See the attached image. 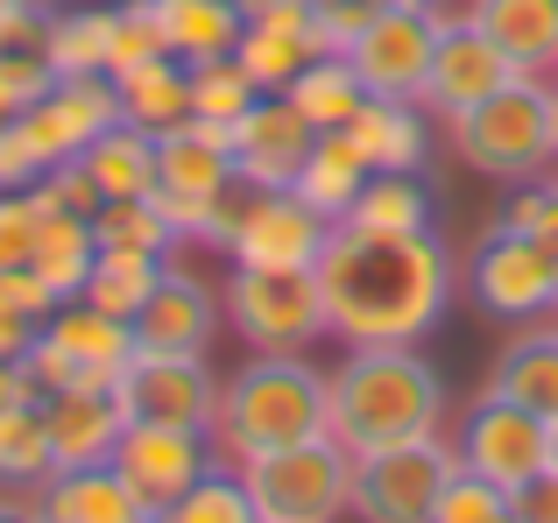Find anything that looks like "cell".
<instances>
[{"mask_svg":"<svg viewBox=\"0 0 558 523\" xmlns=\"http://www.w3.org/2000/svg\"><path fill=\"white\" fill-rule=\"evenodd\" d=\"M318 290H326V326L347 346H424L452 312L460 262L452 248L417 227V234H368V227H332L318 255Z\"/></svg>","mask_w":558,"mask_h":523,"instance_id":"obj_1","label":"cell"},{"mask_svg":"<svg viewBox=\"0 0 558 523\" xmlns=\"http://www.w3.org/2000/svg\"><path fill=\"white\" fill-rule=\"evenodd\" d=\"M332 382V417L326 431L347 453H381V446H403L438 431L446 417V382L417 346H347V361L326 375Z\"/></svg>","mask_w":558,"mask_h":523,"instance_id":"obj_2","label":"cell"},{"mask_svg":"<svg viewBox=\"0 0 558 523\" xmlns=\"http://www.w3.org/2000/svg\"><path fill=\"white\" fill-rule=\"evenodd\" d=\"M332 417V382L312 368L304 354H255L247 368L219 375V417H213V446L241 467L255 453L276 446L318 439Z\"/></svg>","mask_w":558,"mask_h":523,"instance_id":"obj_3","label":"cell"},{"mask_svg":"<svg viewBox=\"0 0 558 523\" xmlns=\"http://www.w3.org/2000/svg\"><path fill=\"white\" fill-rule=\"evenodd\" d=\"M233 127L219 121H178L156 135V206L178 227V241H213L227 248L233 234Z\"/></svg>","mask_w":558,"mask_h":523,"instance_id":"obj_4","label":"cell"},{"mask_svg":"<svg viewBox=\"0 0 558 523\" xmlns=\"http://www.w3.org/2000/svg\"><path fill=\"white\" fill-rule=\"evenodd\" d=\"M452 149L488 178H537L545 163H558V85H545L537 71L509 78L495 99L452 121Z\"/></svg>","mask_w":558,"mask_h":523,"instance_id":"obj_5","label":"cell"},{"mask_svg":"<svg viewBox=\"0 0 558 523\" xmlns=\"http://www.w3.org/2000/svg\"><path fill=\"white\" fill-rule=\"evenodd\" d=\"M241 482L255 496L262 523H340V516H354V453L332 431L241 460Z\"/></svg>","mask_w":558,"mask_h":523,"instance_id":"obj_6","label":"cell"},{"mask_svg":"<svg viewBox=\"0 0 558 523\" xmlns=\"http://www.w3.org/2000/svg\"><path fill=\"white\" fill-rule=\"evenodd\" d=\"M135 326L85 297H64L50 318L36 326V346H28V368H36L43 397L50 389H113L121 368L135 361Z\"/></svg>","mask_w":558,"mask_h":523,"instance_id":"obj_7","label":"cell"},{"mask_svg":"<svg viewBox=\"0 0 558 523\" xmlns=\"http://www.w3.org/2000/svg\"><path fill=\"white\" fill-rule=\"evenodd\" d=\"M452 474H460V446L438 439V431L361 453L354 460V516L361 523H432Z\"/></svg>","mask_w":558,"mask_h":523,"instance_id":"obj_8","label":"cell"},{"mask_svg":"<svg viewBox=\"0 0 558 523\" xmlns=\"http://www.w3.org/2000/svg\"><path fill=\"white\" fill-rule=\"evenodd\" d=\"M227 318L255 354H304L312 340L332 332L318 269H233Z\"/></svg>","mask_w":558,"mask_h":523,"instance_id":"obj_9","label":"cell"},{"mask_svg":"<svg viewBox=\"0 0 558 523\" xmlns=\"http://www.w3.org/2000/svg\"><path fill=\"white\" fill-rule=\"evenodd\" d=\"M466 297L502 326H531V318L558 312V269L537 248V234H517V227L495 220L466 255Z\"/></svg>","mask_w":558,"mask_h":523,"instance_id":"obj_10","label":"cell"},{"mask_svg":"<svg viewBox=\"0 0 558 523\" xmlns=\"http://www.w3.org/2000/svg\"><path fill=\"white\" fill-rule=\"evenodd\" d=\"M460 467L481 474V482L495 488H523L531 474H545L558 460V425H545L537 411H523V403L495 397V389H481V403L460 417Z\"/></svg>","mask_w":558,"mask_h":523,"instance_id":"obj_11","label":"cell"},{"mask_svg":"<svg viewBox=\"0 0 558 523\" xmlns=\"http://www.w3.org/2000/svg\"><path fill=\"white\" fill-rule=\"evenodd\" d=\"M438 28H446V14H438V8H417V0L368 14L361 42L347 50V64L361 71L368 99H410V107H424V78H432Z\"/></svg>","mask_w":558,"mask_h":523,"instance_id":"obj_12","label":"cell"},{"mask_svg":"<svg viewBox=\"0 0 558 523\" xmlns=\"http://www.w3.org/2000/svg\"><path fill=\"white\" fill-rule=\"evenodd\" d=\"M128 425H191L213 431L219 417V375L205 368V354H156V346H135V361L113 382Z\"/></svg>","mask_w":558,"mask_h":523,"instance_id":"obj_13","label":"cell"},{"mask_svg":"<svg viewBox=\"0 0 558 523\" xmlns=\"http://www.w3.org/2000/svg\"><path fill=\"white\" fill-rule=\"evenodd\" d=\"M332 241V220H318L298 192H247L233 206L227 255L233 269H318Z\"/></svg>","mask_w":558,"mask_h":523,"instance_id":"obj_14","label":"cell"},{"mask_svg":"<svg viewBox=\"0 0 558 523\" xmlns=\"http://www.w3.org/2000/svg\"><path fill=\"white\" fill-rule=\"evenodd\" d=\"M312 142H318V127L304 121L283 93H262L255 107L233 121V178H241L247 192H290V178H298V163L312 156Z\"/></svg>","mask_w":558,"mask_h":523,"instance_id":"obj_15","label":"cell"},{"mask_svg":"<svg viewBox=\"0 0 558 523\" xmlns=\"http://www.w3.org/2000/svg\"><path fill=\"white\" fill-rule=\"evenodd\" d=\"M509 78H523L517 64H509L502 50H495L488 36H481L474 22H452L446 14V28H438V50H432V78H424V107H438L446 113V127L460 121V113H474L481 99H495Z\"/></svg>","mask_w":558,"mask_h":523,"instance_id":"obj_16","label":"cell"},{"mask_svg":"<svg viewBox=\"0 0 558 523\" xmlns=\"http://www.w3.org/2000/svg\"><path fill=\"white\" fill-rule=\"evenodd\" d=\"M213 453H219L213 431H191V425H128L113 467L142 488V502H149V510H170V502H178L205 467H219Z\"/></svg>","mask_w":558,"mask_h":523,"instance_id":"obj_17","label":"cell"},{"mask_svg":"<svg viewBox=\"0 0 558 523\" xmlns=\"http://www.w3.org/2000/svg\"><path fill=\"white\" fill-rule=\"evenodd\" d=\"M22 121H28V135L43 142L50 163H71V156H85L113 121H121V93H113L107 71H99V78H57L50 99L28 107Z\"/></svg>","mask_w":558,"mask_h":523,"instance_id":"obj_18","label":"cell"},{"mask_svg":"<svg viewBox=\"0 0 558 523\" xmlns=\"http://www.w3.org/2000/svg\"><path fill=\"white\" fill-rule=\"evenodd\" d=\"M43 425H50L57 474L64 467H107V460L121 453L128 411H121L113 389H50V397H43Z\"/></svg>","mask_w":558,"mask_h":523,"instance_id":"obj_19","label":"cell"},{"mask_svg":"<svg viewBox=\"0 0 558 523\" xmlns=\"http://www.w3.org/2000/svg\"><path fill=\"white\" fill-rule=\"evenodd\" d=\"M219 318H227V297L198 283L184 269H163V283L149 290V304L135 312V340L156 346V354H205L219 340Z\"/></svg>","mask_w":558,"mask_h":523,"instance_id":"obj_20","label":"cell"},{"mask_svg":"<svg viewBox=\"0 0 558 523\" xmlns=\"http://www.w3.org/2000/svg\"><path fill=\"white\" fill-rule=\"evenodd\" d=\"M43 516L50 523H156V510L142 502V488L128 482L121 467H64L36 488Z\"/></svg>","mask_w":558,"mask_h":523,"instance_id":"obj_21","label":"cell"},{"mask_svg":"<svg viewBox=\"0 0 558 523\" xmlns=\"http://www.w3.org/2000/svg\"><path fill=\"white\" fill-rule=\"evenodd\" d=\"M466 22L517 71H558V0H466Z\"/></svg>","mask_w":558,"mask_h":523,"instance_id":"obj_22","label":"cell"},{"mask_svg":"<svg viewBox=\"0 0 558 523\" xmlns=\"http://www.w3.org/2000/svg\"><path fill=\"white\" fill-rule=\"evenodd\" d=\"M233 57H241V71L262 85V93H283V85L318 57L312 0H304V8H283V14H255V22L241 28V42H233Z\"/></svg>","mask_w":558,"mask_h":523,"instance_id":"obj_23","label":"cell"},{"mask_svg":"<svg viewBox=\"0 0 558 523\" xmlns=\"http://www.w3.org/2000/svg\"><path fill=\"white\" fill-rule=\"evenodd\" d=\"M347 142L361 149L368 170H424L432 163V127L410 99H361V113L347 121Z\"/></svg>","mask_w":558,"mask_h":523,"instance_id":"obj_24","label":"cell"},{"mask_svg":"<svg viewBox=\"0 0 558 523\" xmlns=\"http://www.w3.org/2000/svg\"><path fill=\"white\" fill-rule=\"evenodd\" d=\"M156 22V36H163L170 57H184V64H205V57H227L233 42H241L247 14L241 0H142Z\"/></svg>","mask_w":558,"mask_h":523,"instance_id":"obj_25","label":"cell"},{"mask_svg":"<svg viewBox=\"0 0 558 523\" xmlns=\"http://www.w3.org/2000/svg\"><path fill=\"white\" fill-rule=\"evenodd\" d=\"M368 178H375V170L361 163V149L347 142V127H332V135H318V142H312V156L298 163L290 192H298L304 206L318 212V220L340 227L347 212H354V198H361V184H368Z\"/></svg>","mask_w":558,"mask_h":523,"instance_id":"obj_26","label":"cell"},{"mask_svg":"<svg viewBox=\"0 0 558 523\" xmlns=\"http://www.w3.org/2000/svg\"><path fill=\"white\" fill-rule=\"evenodd\" d=\"M113 93H121V121L142 127V135H170L178 121H191V64L184 57H149V64L121 71Z\"/></svg>","mask_w":558,"mask_h":523,"instance_id":"obj_27","label":"cell"},{"mask_svg":"<svg viewBox=\"0 0 558 523\" xmlns=\"http://www.w3.org/2000/svg\"><path fill=\"white\" fill-rule=\"evenodd\" d=\"M488 389L509 397V403H523V411H537L545 425H558V326L551 332H517V340L502 346V361H495Z\"/></svg>","mask_w":558,"mask_h":523,"instance_id":"obj_28","label":"cell"},{"mask_svg":"<svg viewBox=\"0 0 558 523\" xmlns=\"http://www.w3.org/2000/svg\"><path fill=\"white\" fill-rule=\"evenodd\" d=\"M432 212H438V198H432V184H424V170H375L340 227H368V234H417V227H432Z\"/></svg>","mask_w":558,"mask_h":523,"instance_id":"obj_29","label":"cell"},{"mask_svg":"<svg viewBox=\"0 0 558 523\" xmlns=\"http://www.w3.org/2000/svg\"><path fill=\"white\" fill-rule=\"evenodd\" d=\"M36 206H43V198H36ZM93 255H99L93 220H78V212H50V206H43V227H36V255H28V269H36L43 283L57 290V304H64V297H85Z\"/></svg>","mask_w":558,"mask_h":523,"instance_id":"obj_30","label":"cell"},{"mask_svg":"<svg viewBox=\"0 0 558 523\" xmlns=\"http://www.w3.org/2000/svg\"><path fill=\"white\" fill-rule=\"evenodd\" d=\"M283 99L318 127V135H332V127H347V121L361 113L368 85H361V71L347 64V57H312V64H304L298 78L283 85Z\"/></svg>","mask_w":558,"mask_h":523,"instance_id":"obj_31","label":"cell"},{"mask_svg":"<svg viewBox=\"0 0 558 523\" xmlns=\"http://www.w3.org/2000/svg\"><path fill=\"white\" fill-rule=\"evenodd\" d=\"M170 255H149V248H99L93 255V276H85V304H99V312L128 318L135 326V312L149 304V290L163 283Z\"/></svg>","mask_w":558,"mask_h":523,"instance_id":"obj_32","label":"cell"},{"mask_svg":"<svg viewBox=\"0 0 558 523\" xmlns=\"http://www.w3.org/2000/svg\"><path fill=\"white\" fill-rule=\"evenodd\" d=\"M78 163L93 170V184L107 198H156V135H142L128 121H113Z\"/></svg>","mask_w":558,"mask_h":523,"instance_id":"obj_33","label":"cell"},{"mask_svg":"<svg viewBox=\"0 0 558 523\" xmlns=\"http://www.w3.org/2000/svg\"><path fill=\"white\" fill-rule=\"evenodd\" d=\"M113 57V8H57L50 64L57 78H99Z\"/></svg>","mask_w":558,"mask_h":523,"instance_id":"obj_34","label":"cell"},{"mask_svg":"<svg viewBox=\"0 0 558 523\" xmlns=\"http://www.w3.org/2000/svg\"><path fill=\"white\" fill-rule=\"evenodd\" d=\"M50 474H57V453H50L43 403H14V411H0V482H8V488H43Z\"/></svg>","mask_w":558,"mask_h":523,"instance_id":"obj_35","label":"cell"},{"mask_svg":"<svg viewBox=\"0 0 558 523\" xmlns=\"http://www.w3.org/2000/svg\"><path fill=\"white\" fill-rule=\"evenodd\" d=\"M156 523H262V516H255L241 467H205L170 510H156Z\"/></svg>","mask_w":558,"mask_h":523,"instance_id":"obj_36","label":"cell"},{"mask_svg":"<svg viewBox=\"0 0 558 523\" xmlns=\"http://www.w3.org/2000/svg\"><path fill=\"white\" fill-rule=\"evenodd\" d=\"M262 99V85L241 71V57H205V64H191V121H219V127H233L247 107Z\"/></svg>","mask_w":558,"mask_h":523,"instance_id":"obj_37","label":"cell"},{"mask_svg":"<svg viewBox=\"0 0 558 523\" xmlns=\"http://www.w3.org/2000/svg\"><path fill=\"white\" fill-rule=\"evenodd\" d=\"M93 234H99V248H149V255L178 248V227L163 220L156 198H107L93 212Z\"/></svg>","mask_w":558,"mask_h":523,"instance_id":"obj_38","label":"cell"},{"mask_svg":"<svg viewBox=\"0 0 558 523\" xmlns=\"http://www.w3.org/2000/svg\"><path fill=\"white\" fill-rule=\"evenodd\" d=\"M432 523H517V502H509V488L481 482V474H452V488L438 496Z\"/></svg>","mask_w":558,"mask_h":523,"instance_id":"obj_39","label":"cell"},{"mask_svg":"<svg viewBox=\"0 0 558 523\" xmlns=\"http://www.w3.org/2000/svg\"><path fill=\"white\" fill-rule=\"evenodd\" d=\"M50 85H57V64H50V57H14V50H0V121L43 107V99H50Z\"/></svg>","mask_w":558,"mask_h":523,"instance_id":"obj_40","label":"cell"},{"mask_svg":"<svg viewBox=\"0 0 558 523\" xmlns=\"http://www.w3.org/2000/svg\"><path fill=\"white\" fill-rule=\"evenodd\" d=\"M149 57H170L163 36H156V22H149V8H142V0H121V8H113V57H107V78L149 64Z\"/></svg>","mask_w":558,"mask_h":523,"instance_id":"obj_41","label":"cell"},{"mask_svg":"<svg viewBox=\"0 0 558 523\" xmlns=\"http://www.w3.org/2000/svg\"><path fill=\"white\" fill-rule=\"evenodd\" d=\"M43 170H50V156H43L36 135H28L22 113H14V121H0V192H36Z\"/></svg>","mask_w":558,"mask_h":523,"instance_id":"obj_42","label":"cell"},{"mask_svg":"<svg viewBox=\"0 0 558 523\" xmlns=\"http://www.w3.org/2000/svg\"><path fill=\"white\" fill-rule=\"evenodd\" d=\"M36 198H43L50 212H78V220H93V212L107 206V192L93 184V170H85L78 156H71V163H50V170H43Z\"/></svg>","mask_w":558,"mask_h":523,"instance_id":"obj_43","label":"cell"},{"mask_svg":"<svg viewBox=\"0 0 558 523\" xmlns=\"http://www.w3.org/2000/svg\"><path fill=\"white\" fill-rule=\"evenodd\" d=\"M50 28H57V8H43V0H8V8H0V50L50 57Z\"/></svg>","mask_w":558,"mask_h":523,"instance_id":"obj_44","label":"cell"},{"mask_svg":"<svg viewBox=\"0 0 558 523\" xmlns=\"http://www.w3.org/2000/svg\"><path fill=\"white\" fill-rule=\"evenodd\" d=\"M36 227H43L36 192H0V269L36 255Z\"/></svg>","mask_w":558,"mask_h":523,"instance_id":"obj_45","label":"cell"},{"mask_svg":"<svg viewBox=\"0 0 558 523\" xmlns=\"http://www.w3.org/2000/svg\"><path fill=\"white\" fill-rule=\"evenodd\" d=\"M368 28V8L361 0H312V36H318V57H347Z\"/></svg>","mask_w":558,"mask_h":523,"instance_id":"obj_46","label":"cell"},{"mask_svg":"<svg viewBox=\"0 0 558 523\" xmlns=\"http://www.w3.org/2000/svg\"><path fill=\"white\" fill-rule=\"evenodd\" d=\"M0 312H14V318H28V326H43V318L57 312V290L43 283L28 262H14V269H0Z\"/></svg>","mask_w":558,"mask_h":523,"instance_id":"obj_47","label":"cell"},{"mask_svg":"<svg viewBox=\"0 0 558 523\" xmlns=\"http://www.w3.org/2000/svg\"><path fill=\"white\" fill-rule=\"evenodd\" d=\"M509 502H517V523H558V460L523 488H509Z\"/></svg>","mask_w":558,"mask_h":523,"instance_id":"obj_48","label":"cell"},{"mask_svg":"<svg viewBox=\"0 0 558 523\" xmlns=\"http://www.w3.org/2000/svg\"><path fill=\"white\" fill-rule=\"evenodd\" d=\"M14 403H43V382H36V368H28V354L0 361V411H14Z\"/></svg>","mask_w":558,"mask_h":523,"instance_id":"obj_49","label":"cell"},{"mask_svg":"<svg viewBox=\"0 0 558 523\" xmlns=\"http://www.w3.org/2000/svg\"><path fill=\"white\" fill-rule=\"evenodd\" d=\"M537 212H545V184H531V178H523V192L509 198V206L495 212V220H502V227H517V234H531V227H537Z\"/></svg>","mask_w":558,"mask_h":523,"instance_id":"obj_50","label":"cell"},{"mask_svg":"<svg viewBox=\"0 0 558 523\" xmlns=\"http://www.w3.org/2000/svg\"><path fill=\"white\" fill-rule=\"evenodd\" d=\"M28 346H36V326L14 318V312H0V361H22Z\"/></svg>","mask_w":558,"mask_h":523,"instance_id":"obj_51","label":"cell"},{"mask_svg":"<svg viewBox=\"0 0 558 523\" xmlns=\"http://www.w3.org/2000/svg\"><path fill=\"white\" fill-rule=\"evenodd\" d=\"M531 234H537V248H545V255H551V269H558V184H545V212H537Z\"/></svg>","mask_w":558,"mask_h":523,"instance_id":"obj_52","label":"cell"},{"mask_svg":"<svg viewBox=\"0 0 558 523\" xmlns=\"http://www.w3.org/2000/svg\"><path fill=\"white\" fill-rule=\"evenodd\" d=\"M0 523H50V516H43V496H36V488H22V502L0 496Z\"/></svg>","mask_w":558,"mask_h":523,"instance_id":"obj_53","label":"cell"},{"mask_svg":"<svg viewBox=\"0 0 558 523\" xmlns=\"http://www.w3.org/2000/svg\"><path fill=\"white\" fill-rule=\"evenodd\" d=\"M283 8H304V0H241L247 22H255V14H283Z\"/></svg>","mask_w":558,"mask_h":523,"instance_id":"obj_54","label":"cell"},{"mask_svg":"<svg viewBox=\"0 0 558 523\" xmlns=\"http://www.w3.org/2000/svg\"><path fill=\"white\" fill-rule=\"evenodd\" d=\"M361 8H368V14H381V8H403V0H361Z\"/></svg>","mask_w":558,"mask_h":523,"instance_id":"obj_55","label":"cell"},{"mask_svg":"<svg viewBox=\"0 0 558 523\" xmlns=\"http://www.w3.org/2000/svg\"><path fill=\"white\" fill-rule=\"evenodd\" d=\"M417 8H438V0H417Z\"/></svg>","mask_w":558,"mask_h":523,"instance_id":"obj_56","label":"cell"}]
</instances>
